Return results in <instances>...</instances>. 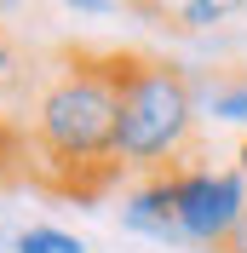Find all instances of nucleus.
Listing matches in <instances>:
<instances>
[{"label": "nucleus", "mask_w": 247, "mask_h": 253, "mask_svg": "<svg viewBox=\"0 0 247 253\" xmlns=\"http://www.w3.org/2000/svg\"><path fill=\"white\" fill-rule=\"evenodd\" d=\"M121 75L126 46H58L23 98L29 132V184L52 196L98 202L115 178V138H121Z\"/></svg>", "instance_id": "nucleus-1"}, {"label": "nucleus", "mask_w": 247, "mask_h": 253, "mask_svg": "<svg viewBox=\"0 0 247 253\" xmlns=\"http://www.w3.org/2000/svg\"><path fill=\"white\" fill-rule=\"evenodd\" d=\"M121 173H172L201 161V104H196V75L167 52H138L126 46V75H121V138H115Z\"/></svg>", "instance_id": "nucleus-2"}, {"label": "nucleus", "mask_w": 247, "mask_h": 253, "mask_svg": "<svg viewBox=\"0 0 247 253\" xmlns=\"http://www.w3.org/2000/svg\"><path fill=\"white\" fill-rule=\"evenodd\" d=\"M167 178H172V213L184 224L190 248L196 253H218L224 236H230L236 224H242V213H247V173L242 167L213 173L207 161H196V167H172Z\"/></svg>", "instance_id": "nucleus-3"}, {"label": "nucleus", "mask_w": 247, "mask_h": 253, "mask_svg": "<svg viewBox=\"0 0 247 253\" xmlns=\"http://www.w3.org/2000/svg\"><path fill=\"white\" fill-rule=\"evenodd\" d=\"M121 230L150 236V242H167V248H190L184 224H178V213H172V178H167V173L138 178V184L126 190V202H121ZM190 253H196V248H190Z\"/></svg>", "instance_id": "nucleus-4"}, {"label": "nucleus", "mask_w": 247, "mask_h": 253, "mask_svg": "<svg viewBox=\"0 0 247 253\" xmlns=\"http://www.w3.org/2000/svg\"><path fill=\"white\" fill-rule=\"evenodd\" d=\"M196 104H201V115H213V121H247V75H224V81H213V86L196 81Z\"/></svg>", "instance_id": "nucleus-5"}, {"label": "nucleus", "mask_w": 247, "mask_h": 253, "mask_svg": "<svg viewBox=\"0 0 247 253\" xmlns=\"http://www.w3.org/2000/svg\"><path fill=\"white\" fill-rule=\"evenodd\" d=\"M35 75H29V58H23V41H17L6 23H0V98H29Z\"/></svg>", "instance_id": "nucleus-6"}, {"label": "nucleus", "mask_w": 247, "mask_h": 253, "mask_svg": "<svg viewBox=\"0 0 247 253\" xmlns=\"http://www.w3.org/2000/svg\"><path fill=\"white\" fill-rule=\"evenodd\" d=\"M12 253H86V248L69 230H58V224H29V230L12 236Z\"/></svg>", "instance_id": "nucleus-7"}, {"label": "nucleus", "mask_w": 247, "mask_h": 253, "mask_svg": "<svg viewBox=\"0 0 247 253\" xmlns=\"http://www.w3.org/2000/svg\"><path fill=\"white\" fill-rule=\"evenodd\" d=\"M167 17H178V29H213L230 17L224 0H184V6H167Z\"/></svg>", "instance_id": "nucleus-8"}, {"label": "nucleus", "mask_w": 247, "mask_h": 253, "mask_svg": "<svg viewBox=\"0 0 247 253\" xmlns=\"http://www.w3.org/2000/svg\"><path fill=\"white\" fill-rule=\"evenodd\" d=\"M218 253H247V213H242V224H236L230 236H224V248Z\"/></svg>", "instance_id": "nucleus-9"}, {"label": "nucleus", "mask_w": 247, "mask_h": 253, "mask_svg": "<svg viewBox=\"0 0 247 253\" xmlns=\"http://www.w3.org/2000/svg\"><path fill=\"white\" fill-rule=\"evenodd\" d=\"M236 167H242V173H247V138H242V161H236Z\"/></svg>", "instance_id": "nucleus-10"}, {"label": "nucleus", "mask_w": 247, "mask_h": 253, "mask_svg": "<svg viewBox=\"0 0 247 253\" xmlns=\"http://www.w3.org/2000/svg\"><path fill=\"white\" fill-rule=\"evenodd\" d=\"M0 121H6V98H0Z\"/></svg>", "instance_id": "nucleus-11"}]
</instances>
